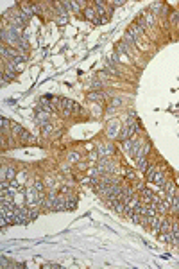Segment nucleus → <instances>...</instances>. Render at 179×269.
Segmentation results:
<instances>
[{"mask_svg":"<svg viewBox=\"0 0 179 269\" xmlns=\"http://www.w3.org/2000/svg\"><path fill=\"white\" fill-rule=\"evenodd\" d=\"M150 183H158V185H159V188L163 190V188H165V183H167V179H165V172L158 169V170H156V174L152 176Z\"/></svg>","mask_w":179,"mask_h":269,"instance_id":"f257e3e1","label":"nucleus"},{"mask_svg":"<svg viewBox=\"0 0 179 269\" xmlns=\"http://www.w3.org/2000/svg\"><path fill=\"white\" fill-rule=\"evenodd\" d=\"M84 16H86V20H90V22H93V24H99L97 9H93V7H86V9H84Z\"/></svg>","mask_w":179,"mask_h":269,"instance_id":"f03ea898","label":"nucleus"},{"mask_svg":"<svg viewBox=\"0 0 179 269\" xmlns=\"http://www.w3.org/2000/svg\"><path fill=\"white\" fill-rule=\"evenodd\" d=\"M150 151V144H145L140 147V151H138V154H136V158H134V162H140L143 158H147V153Z\"/></svg>","mask_w":179,"mask_h":269,"instance_id":"7ed1b4c3","label":"nucleus"},{"mask_svg":"<svg viewBox=\"0 0 179 269\" xmlns=\"http://www.w3.org/2000/svg\"><path fill=\"white\" fill-rule=\"evenodd\" d=\"M20 13H22V14H25V16H31V14H34V11H32V5H31V4H27V2L20 4Z\"/></svg>","mask_w":179,"mask_h":269,"instance_id":"20e7f679","label":"nucleus"},{"mask_svg":"<svg viewBox=\"0 0 179 269\" xmlns=\"http://www.w3.org/2000/svg\"><path fill=\"white\" fill-rule=\"evenodd\" d=\"M167 232H172V223H170V219L163 217V221H161V228H159V233H167Z\"/></svg>","mask_w":179,"mask_h":269,"instance_id":"39448f33","label":"nucleus"},{"mask_svg":"<svg viewBox=\"0 0 179 269\" xmlns=\"http://www.w3.org/2000/svg\"><path fill=\"white\" fill-rule=\"evenodd\" d=\"M20 140L25 142V144H36V136L34 134H31L29 131H23V133L20 134Z\"/></svg>","mask_w":179,"mask_h":269,"instance_id":"423d86ee","label":"nucleus"},{"mask_svg":"<svg viewBox=\"0 0 179 269\" xmlns=\"http://www.w3.org/2000/svg\"><path fill=\"white\" fill-rule=\"evenodd\" d=\"M168 210H170V203H168V201H165V199H163V201L158 204V214H159V215H165Z\"/></svg>","mask_w":179,"mask_h":269,"instance_id":"0eeeda50","label":"nucleus"},{"mask_svg":"<svg viewBox=\"0 0 179 269\" xmlns=\"http://www.w3.org/2000/svg\"><path fill=\"white\" fill-rule=\"evenodd\" d=\"M156 170H158V165H154V163H150L149 167H147V170H145V179H152V176L156 174Z\"/></svg>","mask_w":179,"mask_h":269,"instance_id":"6e6552de","label":"nucleus"},{"mask_svg":"<svg viewBox=\"0 0 179 269\" xmlns=\"http://www.w3.org/2000/svg\"><path fill=\"white\" fill-rule=\"evenodd\" d=\"M73 106H75V102H73V101L66 99V97H63V99H61V108H63V109H68V111H72V109H73Z\"/></svg>","mask_w":179,"mask_h":269,"instance_id":"1a4fd4ad","label":"nucleus"},{"mask_svg":"<svg viewBox=\"0 0 179 269\" xmlns=\"http://www.w3.org/2000/svg\"><path fill=\"white\" fill-rule=\"evenodd\" d=\"M65 208H66L65 199H63V198H57V201H56V204H54V210H56V212H63Z\"/></svg>","mask_w":179,"mask_h":269,"instance_id":"9d476101","label":"nucleus"},{"mask_svg":"<svg viewBox=\"0 0 179 269\" xmlns=\"http://www.w3.org/2000/svg\"><path fill=\"white\" fill-rule=\"evenodd\" d=\"M0 126H2V133L9 134V128H11V124H9V120H7L5 117H2V119H0Z\"/></svg>","mask_w":179,"mask_h":269,"instance_id":"9b49d317","label":"nucleus"},{"mask_svg":"<svg viewBox=\"0 0 179 269\" xmlns=\"http://www.w3.org/2000/svg\"><path fill=\"white\" fill-rule=\"evenodd\" d=\"M88 99H90V101H97L99 104H104V99L99 95V92H91V93H88Z\"/></svg>","mask_w":179,"mask_h":269,"instance_id":"f8f14e48","label":"nucleus"},{"mask_svg":"<svg viewBox=\"0 0 179 269\" xmlns=\"http://www.w3.org/2000/svg\"><path fill=\"white\" fill-rule=\"evenodd\" d=\"M84 5H86L84 0H73V2H72V9H73V11H81Z\"/></svg>","mask_w":179,"mask_h":269,"instance_id":"ddd939ff","label":"nucleus"},{"mask_svg":"<svg viewBox=\"0 0 179 269\" xmlns=\"http://www.w3.org/2000/svg\"><path fill=\"white\" fill-rule=\"evenodd\" d=\"M38 215H39V210H38V206H32V208H29V223H31V221H34Z\"/></svg>","mask_w":179,"mask_h":269,"instance_id":"4468645a","label":"nucleus"},{"mask_svg":"<svg viewBox=\"0 0 179 269\" xmlns=\"http://www.w3.org/2000/svg\"><path fill=\"white\" fill-rule=\"evenodd\" d=\"M11 131H13V134H18V136H20V134L23 133L25 129H22V126H18V124L11 122Z\"/></svg>","mask_w":179,"mask_h":269,"instance_id":"2eb2a0df","label":"nucleus"},{"mask_svg":"<svg viewBox=\"0 0 179 269\" xmlns=\"http://www.w3.org/2000/svg\"><path fill=\"white\" fill-rule=\"evenodd\" d=\"M79 160H81L79 153H68V163H77Z\"/></svg>","mask_w":179,"mask_h":269,"instance_id":"dca6fc26","label":"nucleus"},{"mask_svg":"<svg viewBox=\"0 0 179 269\" xmlns=\"http://www.w3.org/2000/svg\"><path fill=\"white\" fill-rule=\"evenodd\" d=\"M136 167L145 172V170H147V167H149V160H147V158H143V160H140V162H136Z\"/></svg>","mask_w":179,"mask_h":269,"instance_id":"f3484780","label":"nucleus"},{"mask_svg":"<svg viewBox=\"0 0 179 269\" xmlns=\"http://www.w3.org/2000/svg\"><path fill=\"white\" fill-rule=\"evenodd\" d=\"M122 174H125V176H127V179H131V181H134V179H136V176H134V172H133L131 169H122Z\"/></svg>","mask_w":179,"mask_h":269,"instance_id":"a211bd4d","label":"nucleus"},{"mask_svg":"<svg viewBox=\"0 0 179 269\" xmlns=\"http://www.w3.org/2000/svg\"><path fill=\"white\" fill-rule=\"evenodd\" d=\"M159 239L163 240V242H168V244H172V232H167V233H159Z\"/></svg>","mask_w":179,"mask_h":269,"instance_id":"6ab92c4d","label":"nucleus"},{"mask_svg":"<svg viewBox=\"0 0 179 269\" xmlns=\"http://www.w3.org/2000/svg\"><path fill=\"white\" fill-rule=\"evenodd\" d=\"M113 208H115V210H116L118 214H124V210H125V204H124V203H122V201H116V203H115V206H113Z\"/></svg>","mask_w":179,"mask_h":269,"instance_id":"aec40b11","label":"nucleus"},{"mask_svg":"<svg viewBox=\"0 0 179 269\" xmlns=\"http://www.w3.org/2000/svg\"><path fill=\"white\" fill-rule=\"evenodd\" d=\"M66 22H68V14H59V16H57V24H59V25H65Z\"/></svg>","mask_w":179,"mask_h":269,"instance_id":"412c9836","label":"nucleus"},{"mask_svg":"<svg viewBox=\"0 0 179 269\" xmlns=\"http://www.w3.org/2000/svg\"><path fill=\"white\" fill-rule=\"evenodd\" d=\"M41 131H43L45 134H50V133H52V126L47 122V124H43V126H41Z\"/></svg>","mask_w":179,"mask_h":269,"instance_id":"4be33fe9","label":"nucleus"},{"mask_svg":"<svg viewBox=\"0 0 179 269\" xmlns=\"http://www.w3.org/2000/svg\"><path fill=\"white\" fill-rule=\"evenodd\" d=\"M131 221H133V223H136V224H140V221H142V214L134 212V214H133V217H131Z\"/></svg>","mask_w":179,"mask_h":269,"instance_id":"5701e85b","label":"nucleus"},{"mask_svg":"<svg viewBox=\"0 0 179 269\" xmlns=\"http://www.w3.org/2000/svg\"><path fill=\"white\" fill-rule=\"evenodd\" d=\"M32 187H34L38 192H43V190H45V185H43L41 181H34V185H32Z\"/></svg>","mask_w":179,"mask_h":269,"instance_id":"b1692460","label":"nucleus"},{"mask_svg":"<svg viewBox=\"0 0 179 269\" xmlns=\"http://www.w3.org/2000/svg\"><path fill=\"white\" fill-rule=\"evenodd\" d=\"M75 204H77V199L73 198L70 201H66V208H68V210H75Z\"/></svg>","mask_w":179,"mask_h":269,"instance_id":"393cba45","label":"nucleus"},{"mask_svg":"<svg viewBox=\"0 0 179 269\" xmlns=\"http://www.w3.org/2000/svg\"><path fill=\"white\" fill-rule=\"evenodd\" d=\"M172 244L179 246V232H172Z\"/></svg>","mask_w":179,"mask_h":269,"instance_id":"a878e982","label":"nucleus"},{"mask_svg":"<svg viewBox=\"0 0 179 269\" xmlns=\"http://www.w3.org/2000/svg\"><path fill=\"white\" fill-rule=\"evenodd\" d=\"M88 158H90V162H97V160H99V153H95V151H90Z\"/></svg>","mask_w":179,"mask_h":269,"instance_id":"bb28decb","label":"nucleus"},{"mask_svg":"<svg viewBox=\"0 0 179 269\" xmlns=\"http://www.w3.org/2000/svg\"><path fill=\"white\" fill-rule=\"evenodd\" d=\"M16 181L22 185V183L25 181V172H20V174H16Z\"/></svg>","mask_w":179,"mask_h":269,"instance_id":"cd10ccee","label":"nucleus"},{"mask_svg":"<svg viewBox=\"0 0 179 269\" xmlns=\"http://www.w3.org/2000/svg\"><path fill=\"white\" fill-rule=\"evenodd\" d=\"M106 70H107V72H111V74H115V75H118V70H115L111 63H106Z\"/></svg>","mask_w":179,"mask_h":269,"instance_id":"c85d7f7f","label":"nucleus"},{"mask_svg":"<svg viewBox=\"0 0 179 269\" xmlns=\"http://www.w3.org/2000/svg\"><path fill=\"white\" fill-rule=\"evenodd\" d=\"M31 5H32V11H34L36 14H39V13H41V7H39V4H31Z\"/></svg>","mask_w":179,"mask_h":269,"instance_id":"c756f323","label":"nucleus"},{"mask_svg":"<svg viewBox=\"0 0 179 269\" xmlns=\"http://www.w3.org/2000/svg\"><path fill=\"white\" fill-rule=\"evenodd\" d=\"M2 267H11V264H9L5 258H2Z\"/></svg>","mask_w":179,"mask_h":269,"instance_id":"7c9ffc66","label":"nucleus"},{"mask_svg":"<svg viewBox=\"0 0 179 269\" xmlns=\"http://www.w3.org/2000/svg\"><path fill=\"white\" fill-rule=\"evenodd\" d=\"M0 187H2V190H7V179H4V181H2V185H0Z\"/></svg>","mask_w":179,"mask_h":269,"instance_id":"2f4dec72","label":"nucleus"},{"mask_svg":"<svg viewBox=\"0 0 179 269\" xmlns=\"http://www.w3.org/2000/svg\"><path fill=\"white\" fill-rule=\"evenodd\" d=\"M45 267H61V266H59V264H45Z\"/></svg>","mask_w":179,"mask_h":269,"instance_id":"473e14b6","label":"nucleus"},{"mask_svg":"<svg viewBox=\"0 0 179 269\" xmlns=\"http://www.w3.org/2000/svg\"><path fill=\"white\" fill-rule=\"evenodd\" d=\"M107 22V16H102V18H99V24H106Z\"/></svg>","mask_w":179,"mask_h":269,"instance_id":"72a5a7b5","label":"nucleus"},{"mask_svg":"<svg viewBox=\"0 0 179 269\" xmlns=\"http://www.w3.org/2000/svg\"><path fill=\"white\" fill-rule=\"evenodd\" d=\"M113 4H115V5H124V0H115Z\"/></svg>","mask_w":179,"mask_h":269,"instance_id":"f704fd0d","label":"nucleus"}]
</instances>
